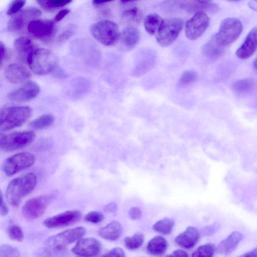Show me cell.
<instances>
[{
    "label": "cell",
    "mask_w": 257,
    "mask_h": 257,
    "mask_svg": "<svg viewBox=\"0 0 257 257\" xmlns=\"http://www.w3.org/2000/svg\"><path fill=\"white\" fill-rule=\"evenodd\" d=\"M195 1H197L199 3H201V4H208L212 0H195Z\"/></svg>",
    "instance_id": "53"
},
{
    "label": "cell",
    "mask_w": 257,
    "mask_h": 257,
    "mask_svg": "<svg viewBox=\"0 0 257 257\" xmlns=\"http://www.w3.org/2000/svg\"><path fill=\"white\" fill-rule=\"evenodd\" d=\"M9 213V208L6 204L0 189V214L3 216H6Z\"/></svg>",
    "instance_id": "42"
},
{
    "label": "cell",
    "mask_w": 257,
    "mask_h": 257,
    "mask_svg": "<svg viewBox=\"0 0 257 257\" xmlns=\"http://www.w3.org/2000/svg\"><path fill=\"white\" fill-rule=\"evenodd\" d=\"M5 136V135H4V134L0 135V151L2 150L3 143V141H4Z\"/></svg>",
    "instance_id": "52"
},
{
    "label": "cell",
    "mask_w": 257,
    "mask_h": 257,
    "mask_svg": "<svg viewBox=\"0 0 257 257\" xmlns=\"http://www.w3.org/2000/svg\"><path fill=\"white\" fill-rule=\"evenodd\" d=\"M224 48L219 46L215 42L214 37L204 45L203 53L210 59H216L219 58L223 52Z\"/></svg>",
    "instance_id": "28"
},
{
    "label": "cell",
    "mask_w": 257,
    "mask_h": 257,
    "mask_svg": "<svg viewBox=\"0 0 257 257\" xmlns=\"http://www.w3.org/2000/svg\"><path fill=\"white\" fill-rule=\"evenodd\" d=\"M136 1H139V0H120V1L123 3H128V2H131Z\"/></svg>",
    "instance_id": "54"
},
{
    "label": "cell",
    "mask_w": 257,
    "mask_h": 257,
    "mask_svg": "<svg viewBox=\"0 0 257 257\" xmlns=\"http://www.w3.org/2000/svg\"><path fill=\"white\" fill-rule=\"evenodd\" d=\"M167 247V240L161 235H157L150 240L146 249L147 252L151 255H160L166 251Z\"/></svg>",
    "instance_id": "24"
},
{
    "label": "cell",
    "mask_w": 257,
    "mask_h": 257,
    "mask_svg": "<svg viewBox=\"0 0 257 257\" xmlns=\"http://www.w3.org/2000/svg\"><path fill=\"white\" fill-rule=\"evenodd\" d=\"M101 244L100 241L93 237L80 238L72 248V252L82 256H93L101 251Z\"/></svg>",
    "instance_id": "15"
},
{
    "label": "cell",
    "mask_w": 257,
    "mask_h": 257,
    "mask_svg": "<svg viewBox=\"0 0 257 257\" xmlns=\"http://www.w3.org/2000/svg\"><path fill=\"white\" fill-rule=\"evenodd\" d=\"M54 120L51 114H43L32 121L29 125L35 130H42L50 126Z\"/></svg>",
    "instance_id": "30"
},
{
    "label": "cell",
    "mask_w": 257,
    "mask_h": 257,
    "mask_svg": "<svg viewBox=\"0 0 257 257\" xmlns=\"http://www.w3.org/2000/svg\"><path fill=\"white\" fill-rule=\"evenodd\" d=\"M143 16L142 11L138 8L134 7L123 11L121 17L125 23L134 27V26H137L141 23Z\"/></svg>",
    "instance_id": "27"
},
{
    "label": "cell",
    "mask_w": 257,
    "mask_h": 257,
    "mask_svg": "<svg viewBox=\"0 0 257 257\" xmlns=\"http://www.w3.org/2000/svg\"><path fill=\"white\" fill-rule=\"evenodd\" d=\"M86 233L83 226L65 230L48 238L45 242L46 251L54 253L64 249L67 245L82 238Z\"/></svg>",
    "instance_id": "4"
},
{
    "label": "cell",
    "mask_w": 257,
    "mask_h": 257,
    "mask_svg": "<svg viewBox=\"0 0 257 257\" xmlns=\"http://www.w3.org/2000/svg\"><path fill=\"white\" fill-rule=\"evenodd\" d=\"M154 61L152 58H146L140 62L133 70V74L135 76L144 75L154 66Z\"/></svg>",
    "instance_id": "32"
},
{
    "label": "cell",
    "mask_w": 257,
    "mask_h": 257,
    "mask_svg": "<svg viewBox=\"0 0 257 257\" xmlns=\"http://www.w3.org/2000/svg\"><path fill=\"white\" fill-rule=\"evenodd\" d=\"M5 75L11 82L18 84L25 81L31 76V73L24 66L18 63H13L6 68Z\"/></svg>",
    "instance_id": "18"
},
{
    "label": "cell",
    "mask_w": 257,
    "mask_h": 257,
    "mask_svg": "<svg viewBox=\"0 0 257 257\" xmlns=\"http://www.w3.org/2000/svg\"><path fill=\"white\" fill-rule=\"evenodd\" d=\"M70 12V10L68 9H63L60 11L54 18V22H58L62 20Z\"/></svg>",
    "instance_id": "45"
},
{
    "label": "cell",
    "mask_w": 257,
    "mask_h": 257,
    "mask_svg": "<svg viewBox=\"0 0 257 257\" xmlns=\"http://www.w3.org/2000/svg\"><path fill=\"white\" fill-rule=\"evenodd\" d=\"M183 21L174 18L164 20L156 34V39L162 47H167L176 40L183 27Z\"/></svg>",
    "instance_id": "7"
},
{
    "label": "cell",
    "mask_w": 257,
    "mask_h": 257,
    "mask_svg": "<svg viewBox=\"0 0 257 257\" xmlns=\"http://www.w3.org/2000/svg\"><path fill=\"white\" fill-rule=\"evenodd\" d=\"M29 33L34 37L44 41L50 40L54 35V22L47 19H36L30 21L27 26Z\"/></svg>",
    "instance_id": "12"
},
{
    "label": "cell",
    "mask_w": 257,
    "mask_h": 257,
    "mask_svg": "<svg viewBox=\"0 0 257 257\" xmlns=\"http://www.w3.org/2000/svg\"><path fill=\"white\" fill-rule=\"evenodd\" d=\"M256 45V28L254 27L248 33L243 44L236 50V55L239 59H247L254 54Z\"/></svg>",
    "instance_id": "17"
},
{
    "label": "cell",
    "mask_w": 257,
    "mask_h": 257,
    "mask_svg": "<svg viewBox=\"0 0 257 257\" xmlns=\"http://www.w3.org/2000/svg\"><path fill=\"white\" fill-rule=\"evenodd\" d=\"M32 112L29 106H10L0 108V132L21 126L31 116Z\"/></svg>",
    "instance_id": "3"
},
{
    "label": "cell",
    "mask_w": 257,
    "mask_h": 257,
    "mask_svg": "<svg viewBox=\"0 0 257 257\" xmlns=\"http://www.w3.org/2000/svg\"><path fill=\"white\" fill-rule=\"evenodd\" d=\"M55 196V194L52 193L29 199L22 207L23 215L25 218L30 220L39 217L45 212Z\"/></svg>",
    "instance_id": "8"
},
{
    "label": "cell",
    "mask_w": 257,
    "mask_h": 257,
    "mask_svg": "<svg viewBox=\"0 0 257 257\" xmlns=\"http://www.w3.org/2000/svg\"><path fill=\"white\" fill-rule=\"evenodd\" d=\"M92 36L100 44L106 46L115 45L120 39L118 26L108 20L100 21L93 24L90 29Z\"/></svg>",
    "instance_id": "5"
},
{
    "label": "cell",
    "mask_w": 257,
    "mask_h": 257,
    "mask_svg": "<svg viewBox=\"0 0 257 257\" xmlns=\"http://www.w3.org/2000/svg\"><path fill=\"white\" fill-rule=\"evenodd\" d=\"M72 0H37L39 5L44 9H52L62 7L70 3Z\"/></svg>",
    "instance_id": "35"
},
{
    "label": "cell",
    "mask_w": 257,
    "mask_h": 257,
    "mask_svg": "<svg viewBox=\"0 0 257 257\" xmlns=\"http://www.w3.org/2000/svg\"><path fill=\"white\" fill-rule=\"evenodd\" d=\"M6 54V48L4 44L0 41V63L4 58Z\"/></svg>",
    "instance_id": "48"
},
{
    "label": "cell",
    "mask_w": 257,
    "mask_h": 257,
    "mask_svg": "<svg viewBox=\"0 0 257 257\" xmlns=\"http://www.w3.org/2000/svg\"><path fill=\"white\" fill-rule=\"evenodd\" d=\"M128 214L133 220L139 219L142 216V211L139 207H133L130 209Z\"/></svg>",
    "instance_id": "41"
},
{
    "label": "cell",
    "mask_w": 257,
    "mask_h": 257,
    "mask_svg": "<svg viewBox=\"0 0 257 257\" xmlns=\"http://www.w3.org/2000/svg\"><path fill=\"white\" fill-rule=\"evenodd\" d=\"M163 21V19L157 14H148L144 20V25L146 32L152 35H156Z\"/></svg>",
    "instance_id": "26"
},
{
    "label": "cell",
    "mask_w": 257,
    "mask_h": 257,
    "mask_svg": "<svg viewBox=\"0 0 257 257\" xmlns=\"http://www.w3.org/2000/svg\"><path fill=\"white\" fill-rule=\"evenodd\" d=\"M35 136V132L31 131L15 132L5 135L2 150L12 152L24 148L34 141Z\"/></svg>",
    "instance_id": "10"
},
{
    "label": "cell",
    "mask_w": 257,
    "mask_h": 257,
    "mask_svg": "<svg viewBox=\"0 0 257 257\" xmlns=\"http://www.w3.org/2000/svg\"><path fill=\"white\" fill-rule=\"evenodd\" d=\"M103 218L104 216L102 213L96 211L89 212L84 217L85 221L93 223L101 222L103 220Z\"/></svg>",
    "instance_id": "39"
},
{
    "label": "cell",
    "mask_w": 257,
    "mask_h": 257,
    "mask_svg": "<svg viewBox=\"0 0 257 257\" xmlns=\"http://www.w3.org/2000/svg\"><path fill=\"white\" fill-rule=\"evenodd\" d=\"M104 256H125L124 250L120 247H115L103 255Z\"/></svg>",
    "instance_id": "40"
},
{
    "label": "cell",
    "mask_w": 257,
    "mask_h": 257,
    "mask_svg": "<svg viewBox=\"0 0 257 257\" xmlns=\"http://www.w3.org/2000/svg\"><path fill=\"white\" fill-rule=\"evenodd\" d=\"M199 238L198 230L194 227L189 226L175 237V242L180 246L189 249L196 245Z\"/></svg>",
    "instance_id": "19"
},
{
    "label": "cell",
    "mask_w": 257,
    "mask_h": 257,
    "mask_svg": "<svg viewBox=\"0 0 257 257\" xmlns=\"http://www.w3.org/2000/svg\"><path fill=\"white\" fill-rule=\"evenodd\" d=\"M35 161L34 155L30 153L22 152L15 154L4 162L3 170L9 176L32 166Z\"/></svg>",
    "instance_id": "9"
},
{
    "label": "cell",
    "mask_w": 257,
    "mask_h": 257,
    "mask_svg": "<svg viewBox=\"0 0 257 257\" xmlns=\"http://www.w3.org/2000/svg\"><path fill=\"white\" fill-rule=\"evenodd\" d=\"M20 256L19 250L15 247L9 244H3L0 246V256L19 257Z\"/></svg>",
    "instance_id": "37"
},
{
    "label": "cell",
    "mask_w": 257,
    "mask_h": 257,
    "mask_svg": "<svg viewBox=\"0 0 257 257\" xmlns=\"http://www.w3.org/2000/svg\"><path fill=\"white\" fill-rule=\"evenodd\" d=\"M26 3V0H12L7 12L8 15H13L21 11Z\"/></svg>",
    "instance_id": "38"
},
{
    "label": "cell",
    "mask_w": 257,
    "mask_h": 257,
    "mask_svg": "<svg viewBox=\"0 0 257 257\" xmlns=\"http://www.w3.org/2000/svg\"><path fill=\"white\" fill-rule=\"evenodd\" d=\"M117 209V204L115 202H110L105 206L103 210L105 212L111 213L115 212Z\"/></svg>",
    "instance_id": "46"
},
{
    "label": "cell",
    "mask_w": 257,
    "mask_h": 257,
    "mask_svg": "<svg viewBox=\"0 0 257 257\" xmlns=\"http://www.w3.org/2000/svg\"><path fill=\"white\" fill-rule=\"evenodd\" d=\"M41 15V11L37 8L29 7L12 15L8 24V29L10 32H18L21 31L26 23L33 20Z\"/></svg>",
    "instance_id": "13"
},
{
    "label": "cell",
    "mask_w": 257,
    "mask_h": 257,
    "mask_svg": "<svg viewBox=\"0 0 257 257\" xmlns=\"http://www.w3.org/2000/svg\"><path fill=\"white\" fill-rule=\"evenodd\" d=\"M230 1H233V2H236V1H239L240 0H229Z\"/></svg>",
    "instance_id": "56"
},
{
    "label": "cell",
    "mask_w": 257,
    "mask_h": 257,
    "mask_svg": "<svg viewBox=\"0 0 257 257\" xmlns=\"http://www.w3.org/2000/svg\"><path fill=\"white\" fill-rule=\"evenodd\" d=\"M37 184L36 175L30 173L12 180L6 191V197L13 207L19 206L22 200L29 194Z\"/></svg>",
    "instance_id": "1"
},
{
    "label": "cell",
    "mask_w": 257,
    "mask_h": 257,
    "mask_svg": "<svg viewBox=\"0 0 257 257\" xmlns=\"http://www.w3.org/2000/svg\"><path fill=\"white\" fill-rule=\"evenodd\" d=\"M198 78L197 73L194 71H185L181 76L178 85L181 87H185L196 81Z\"/></svg>",
    "instance_id": "34"
},
{
    "label": "cell",
    "mask_w": 257,
    "mask_h": 257,
    "mask_svg": "<svg viewBox=\"0 0 257 257\" xmlns=\"http://www.w3.org/2000/svg\"><path fill=\"white\" fill-rule=\"evenodd\" d=\"M249 7L251 9L256 11V0H250V1L249 3Z\"/></svg>",
    "instance_id": "50"
},
{
    "label": "cell",
    "mask_w": 257,
    "mask_h": 257,
    "mask_svg": "<svg viewBox=\"0 0 257 257\" xmlns=\"http://www.w3.org/2000/svg\"><path fill=\"white\" fill-rule=\"evenodd\" d=\"M122 231V228L120 223L113 221L101 227L99 230V234L105 239L115 240L120 237Z\"/></svg>",
    "instance_id": "23"
},
{
    "label": "cell",
    "mask_w": 257,
    "mask_h": 257,
    "mask_svg": "<svg viewBox=\"0 0 257 257\" xmlns=\"http://www.w3.org/2000/svg\"><path fill=\"white\" fill-rule=\"evenodd\" d=\"M55 77L57 78H66L67 77V74L65 71L58 65L55 67L54 69L52 72Z\"/></svg>",
    "instance_id": "44"
},
{
    "label": "cell",
    "mask_w": 257,
    "mask_h": 257,
    "mask_svg": "<svg viewBox=\"0 0 257 257\" xmlns=\"http://www.w3.org/2000/svg\"><path fill=\"white\" fill-rule=\"evenodd\" d=\"M112 1L113 0H93V3L95 5H100Z\"/></svg>",
    "instance_id": "51"
},
{
    "label": "cell",
    "mask_w": 257,
    "mask_h": 257,
    "mask_svg": "<svg viewBox=\"0 0 257 257\" xmlns=\"http://www.w3.org/2000/svg\"><path fill=\"white\" fill-rule=\"evenodd\" d=\"M242 238V233L238 231H233L219 243L217 250L221 254H229L235 249Z\"/></svg>",
    "instance_id": "20"
},
{
    "label": "cell",
    "mask_w": 257,
    "mask_h": 257,
    "mask_svg": "<svg viewBox=\"0 0 257 257\" xmlns=\"http://www.w3.org/2000/svg\"><path fill=\"white\" fill-rule=\"evenodd\" d=\"M253 65L254 68L256 69V59L253 62Z\"/></svg>",
    "instance_id": "55"
},
{
    "label": "cell",
    "mask_w": 257,
    "mask_h": 257,
    "mask_svg": "<svg viewBox=\"0 0 257 257\" xmlns=\"http://www.w3.org/2000/svg\"><path fill=\"white\" fill-rule=\"evenodd\" d=\"M167 256H188L189 255L187 252L182 249H177L174 250L171 254L167 255Z\"/></svg>",
    "instance_id": "47"
},
{
    "label": "cell",
    "mask_w": 257,
    "mask_h": 257,
    "mask_svg": "<svg viewBox=\"0 0 257 257\" xmlns=\"http://www.w3.org/2000/svg\"><path fill=\"white\" fill-rule=\"evenodd\" d=\"M27 62L32 71L39 75L52 72L58 65L55 55L46 48H36L28 56Z\"/></svg>",
    "instance_id": "2"
},
{
    "label": "cell",
    "mask_w": 257,
    "mask_h": 257,
    "mask_svg": "<svg viewBox=\"0 0 257 257\" xmlns=\"http://www.w3.org/2000/svg\"><path fill=\"white\" fill-rule=\"evenodd\" d=\"M242 31V23L238 19L228 18L222 21L218 33L213 37L216 43L224 48L236 41Z\"/></svg>",
    "instance_id": "6"
},
{
    "label": "cell",
    "mask_w": 257,
    "mask_h": 257,
    "mask_svg": "<svg viewBox=\"0 0 257 257\" xmlns=\"http://www.w3.org/2000/svg\"><path fill=\"white\" fill-rule=\"evenodd\" d=\"M8 234L11 239L19 242L22 241L24 238V235L21 228L12 223L8 226Z\"/></svg>",
    "instance_id": "36"
},
{
    "label": "cell",
    "mask_w": 257,
    "mask_h": 257,
    "mask_svg": "<svg viewBox=\"0 0 257 257\" xmlns=\"http://www.w3.org/2000/svg\"><path fill=\"white\" fill-rule=\"evenodd\" d=\"M73 35V31L71 29L65 30L62 33L58 38V41L60 42H65L70 39Z\"/></svg>",
    "instance_id": "43"
},
{
    "label": "cell",
    "mask_w": 257,
    "mask_h": 257,
    "mask_svg": "<svg viewBox=\"0 0 257 257\" xmlns=\"http://www.w3.org/2000/svg\"><path fill=\"white\" fill-rule=\"evenodd\" d=\"M209 21V18L205 12H196L186 23V37L191 41L198 39L207 30Z\"/></svg>",
    "instance_id": "11"
},
{
    "label": "cell",
    "mask_w": 257,
    "mask_h": 257,
    "mask_svg": "<svg viewBox=\"0 0 257 257\" xmlns=\"http://www.w3.org/2000/svg\"><path fill=\"white\" fill-rule=\"evenodd\" d=\"M81 212L76 209L67 210L45 220L44 225L49 228L64 227L78 221Z\"/></svg>",
    "instance_id": "14"
},
{
    "label": "cell",
    "mask_w": 257,
    "mask_h": 257,
    "mask_svg": "<svg viewBox=\"0 0 257 257\" xmlns=\"http://www.w3.org/2000/svg\"><path fill=\"white\" fill-rule=\"evenodd\" d=\"M140 36V32L137 28L129 26L120 34V39L122 44L125 48L131 49L138 43Z\"/></svg>",
    "instance_id": "22"
},
{
    "label": "cell",
    "mask_w": 257,
    "mask_h": 257,
    "mask_svg": "<svg viewBox=\"0 0 257 257\" xmlns=\"http://www.w3.org/2000/svg\"><path fill=\"white\" fill-rule=\"evenodd\" d=\"M175 224L173 218L165 217L156 222L153 226L154 230L163 234H170Z\"/></svg>",
    "instance_id": "29"
},
{
    "label": "cell",
    "mask_w": 257,
    "mask_h": 257,
    "mask_svg": "<svg viewBox=\"0 0 257 257\" xmlns=\"http://www.w3.org/2000/svg\"><path fill=\"white\" fill-rule=\"evenodd\" d=\"M232 88L237 94L246 95L253 92L255 89V83L250 78H244L233 83Z\"/></svg>",
    "instance_id": "25"
},
{
    "label": "cell",
    "mask_w": 257,
    "mask_h": 257,
    "mask_svg": "<svg viewBox=\"0 0 257 257\" xmlns=\"http://www.w3.org/2000/svg\"><path fill=\"white\" fill-rule=\"evenodd\" d=\"M215 246L212 243L199 246L191 254L192 256H212L215 251Z\"/></svg>",
    "instance_id": "33"
},
{
    "label": "cell",
    "mask_w": 257,
    "mask_h": 257,
    "mask_svg": "<svg viewBox=\"0 0 257 257\" xmlns=\"http://www.w3.org/2000/svg\"><path fill=\"white\" fill-rule=\"evenodd\" d=\"M14 48L19 59L26 62L30 53L36 48L31 40L24 36L15 39Z\"/></svg>",
    "instance_id": "21"
},
{
    "label": "cell",
    "mask_w": 257,
    "mask_h": 257,
    "mask_svg": "<svg viewBox=\"0 0 257 257\" xmlns=\"http://www.w3.org/2000/svg\"><path fill=\"white\" fill-rule=\"evenodd\" d=\"M144 235L141 233H136L132 236H126L124 240L125 246L128 249H136L143 243Z\"/></svg>",
    "instance_id": "31"
},
{
    "label": "cell",
    "mask_w": 257,
    "mask_h": 257,
    "mask_svg": "<svg viewBox=\"0 0 257 257\" xmlns=\"http://www.w3.org/2000/svg\"><path fill=\"white\" fill-rule=\"evenodd\" d=\"M40 90L39 86L36 82L29 81L21 87L9 93L8 96L13 101H26L37 96Z\"/></svg>",
    "instance_id": "16"
},
{
    "label": "cell",
    "mask_w": 257,
    "mask_h": 257,
    "mask_svg": "<svg viewBox=\"0 0 257 257\" xmlns=\"http://www.w3.org/2000/svg\"><path fill=\"white\" fill-rule=\"evenodd\" d=\"M257 256V248H254L253 250H252L251 251H249V252H246L245 253H244L243 254H242L240 255V256H250V257H253V256Z\"/></svg>",
    "instance_id": "49"
}]
</instances>
